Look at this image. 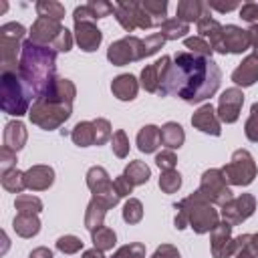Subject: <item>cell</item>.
<instances>
[{
  "label": "cell",
  "instance_id": "6da1fadb",
  "mask_svg": "<svg viewBox=\"0 0 258 258\" xmlns=\"http://www.w3.org/2000/svg\"><path fill=\"white\" fill-rule=\"evenodd\" d=\"M220 83L222 71L212 58L191 54L189 50H179L175 52L157 95H175L185 103H202L216 95Z\"/></svg>",
  "mask_w": 258,
  "mask_h": 258
},
{
  "label": "cell",
  "instance_id": "7a4b0ae2",
  "mask_svg": "<svg viewBox=\"0 0 258 258\" xmlns=\"http://www.w3.org/2000/svg\"><path fill=\"white\" fill-rule=\"evenodd\" d=\"M77 97V87L71 79L56 77L52 87L34 99L28 117L30 123L44 129V131H54L58 129L71 115H73V101Z\"/></svg>",
  "mask_w": 258,
  "mask_h": 258
},
{
  "label": "cell",
  "instance_id": "3957f363",
  "mask_svg": "<svg viewBox=\"0 0 258 258\" xmlns=\"http://www.w3.org/2000/svg\"><path fill=\"white\" fill-rule=\"evenodd\" d=\"M18 75L30 89L34 99L44 95L56 81V50L32 42L30 38L22 42Z\"/></svg>",
  "mask_w": 258,
  "mask_h": 258
},
{
  "label": "cell",
  "instance_id": "277c9868",
  "mask_svg": "<svg viewBox=\"0 0 258 258\" xmlns=\"http://www.w3.org/2000/svg\"><path fill=\"white\" fill-rule=\"evenodd\" d=\"M173 208L177 210L175 220H173V224H175L177 230H183V228L189 226L196 234H208L220 222L218 210L200 191L189 194L187 198H183L181 202H177Z\"/></svg>",
  "mask_w": 258,
  "mask_h": 258
},
{
  "label": "cell",
  "instance_id": "5b68a950",
  "mask_svg": "<svg viewBox=\"0 0 258 258\" xmlns=\"http://www.w3.org/2000/svg\"><path fill=\"white\" fill-rule=\"evenodd\" d=\"M34 95L30 93V89L24 85V81L20 79L18 73H2L0 75V107L6 115H14V117H22L28 115L30 111V103Z\"/></svg>",
  "mask_w": 258,
  "mask_h": 258
},
{
  "label": "cell",
  "instance_id": "8992f818",
  "mask_svg": "<svg viewBox=\"0 0 258 258\" xmlns=\"http://www.w3.org/2000/svg\"><path fill=\"white\" fill-rule=\"evenodd\" d=\"M30 40L42 46H50L56 52H69L73 48V32L60 22L38 16L30 26Z\"/></svg>",
  "mask_w": 258,
  "mask_h": 258
},
{
  "label": "cell",
  "instance_id": "52a82bcc",
  "mask_svg": "<svg viewBox=\"0 0 258 258\" xmlns=\"http://www.w3.org/2000/svg\"><path fill=\"white\" fill-rule=\"evenodd\" d=\"M26 28L20 22H6L0 26V67L2 73H18V52H22V38Z\"/></svg>",
  "mask_w": 258,
  "mask_h": 258
},
{
  "label": "cell",
  "instance_id": "ba28073f",
  "mask_svg": "<svg viewBox=\"0 0 258 258\" xmlns=\"http://www.w3.org/2000/svg\"><path fill=\"white\" fill-rule=\"evenodd\" d=\"M113 14H115V20L127 32H133L137 28L147 30V28L157 26L155 20L149 16V12L143 8L141 0H121V2L115 4V12Z\"/></svg>",
  "mask_w": 258,
  "mask_h": 258
},
{
  "label": "cell",
  "instance_id": "9c48e42d",
  "mask_svg": "<svg viewBox=\"0 0 258 258\" xmlns=\"http://www.w3.org/2000/svg\"><path fill=\"white\" fill-rule=\"evenodd\" d=\"M256 161L248 149H236L230 163L222 167V175L230 185H250L256 177Z\"/></svg>",
  "mask_w": 258,
  "mask_h": 258
},
{
  "label": "cell",
  "instance_id": "30bf717a",
  "mask_svg": "<svg viewBox=\"0 0 258 258\" xmlns=\"http://www.w3.org/2000/svg\"><path fill=\"white\" fill-rule=\"evenodd\" d=\"M198 191L214 206H226L230 200H232V189L228 187V181L226 177L222 175V169H206L202 173V179H200V187Z\"/></svg>",
  "mask_w": 258,
  "mask_h": 258
},
{
  "label": "cell",
  "instance_id": "8fae6325",
  "mask_svg": "<svg viewBox=\"0 0 258 258\" xmlns=\"http://www.w3.org/2000/svg\"><path fill=\"white\" fill-rule=\"evenodd\" d=\"M252 46L250 40V30H244L236 24H226L222 26L220 38L212 44V50L220 54H242Z\"/></svg>",
  "mask_w": 258,
  "mask_h": 258
},
{
  "label": "cell",
  "instance_id": "7c38bea8",
  "mask_svg": "<svg viewBox=\"0 0 258 258\" xmlns=\"http://www.w3.org/2000/svg\"><path fill=\"white\" fill-rule=\"evenodd\" d=\"M107 58L115 67H125L129 62L145 58L143 56V38H137L131 34V36L111 42V46L107 48Z\"/></svg>",
  "mask_w": 258,
  "mask_h": 258
},
{
  "label": "cell",
  "instance_id": "4fadbf2b",
  "mask_svg": "<svg viewBox=\"0 0 258 258\" xmlns=\"http://www.w3.org/2000/svg\"><path fill=\"white\" fill-rule=\"evenodd\" d=\"M87 187L91 189L93 198L105 202L109 208H115L119 204V194L115 191V185L107 173L105 167L101 165H93L89 171H87Z\"/></svg>",
  "mask_w": 258,
  "mask_h": 258
},
{
  "label": "cell",
  "instance_id": "5bb4252c",
  "mask_svg": "<svg viewBox=\"0 0 258 258\" xmlns=\"http://www.w3.org/2000/svg\"><path fill=\"white\" fill-rule=\"evenodd\" d=\"M254 210H256V198L252 194H242L238 198H232L226 206H222L220 214L228 224L238 226V224L246 222L254 214Z\"/></svg>",
  "mask_w": 258,
  "mask_h": 258
},
{
  "label": "cell",
  "instance_id": "9a60e30c",
  "mask_svg": "<svg viewBox=\"0 0 258 258\" xmlns=\"http://www.w3.org/2000/svg\"><path fill=\"white\" fill-rule=\"evenodd\" d=\"M171 62H173V58L167 56V54H163L153 64H145L143 71H141V75H139V85L147 93H159V89H161V85L165 81V75H167Z\"/></svg>",
  "mask_w": 258,
  "mask_h": 258
},
{
  "label": "cell",
  "instance_id": "2e32d148",
  "mask_svg": "<svg viewBox=\"0 0 258 258\" xmlns=\"http://www.w3.org/2000/svg\"><path fill=\"white\" fill-rule=\"evenodd\" d=\"M242 105H244V93L240 87H230L226 89L220 99H218V119L224 121V123H236L238 117H240V111H242Z\"/></svg>",
  "mask_w": 258,
  "mask_h": 258
},
{
  "label": "cell",
  "instance_id": "e0dca14e",
  "mask_svg": "<svg viewBox=\"0 0 258 258\" xmlns=\"http://www.w3.org/2000/svg\"><path fill=\"white\" fill-rule=\"evenodd\" d=\"M232 224L226 220L218 222V226L212 230V256L214 258H230L236 254V238H232Z\"/></svg>",
  "mask_w": 258,
  "mask_h": 258
},
{
  "label": "cell",
  "instance_id": "ac0fdd59",
  "mask_svg": "<svg viewBox=\"0 0 258 258\" xmlns=\"http://www.w3.org/2000/svg\"><path fill=\"white\" fill-rule=\"evenodd\" d=\"M75 40L81 50L85 52H95L103 40V32L97 28L93 20H83L75 22Z\"/></svg>",
  "mask_w": 258,
  "mask_h": 258
},
{
  "label": "cell",
  "instance_id": "d6986e66",
  "mask_svg": "<svg viewBox=\"0 0 258 258\" xmlns=\"http://www.w3.org/2000/svg\"><path fill=\"white\" fill-rule=\"evenodd\" d=\"M191 125L196 129H200L202 133H208V135H214L218 137L222 133V125H220V119H218V113L216 109L212 107V103H204L194 115H191Z\"/></svg>",
  "mask_w": 258,
  "mask_h": 258
},
{
  "label": "cell",
  "instance_id": "ffe728a7",
  "mask_svg": "<svg viewBox=\"0 0 258 258\" xmlns=\"http://www.w3.org/2000/svg\"><path fill=\"white\" fill-rule=\"evenodd\" d=\"M24 183L32 191H44L54 183V169L50 165H32L24 171Z\"/></svg>",
  "mask_w": 258,
  "mask_h": 258
},
{
  "label": "cell",
  "instance_id": "44dd1931",
  "mask_svg": "<svg viewBox=\"0 0 258 258\" xmlns=\"http://www.w3.org/2000/svg\"><path fill=\"white\" fill-rule=\"evenodd\" d=\"M232 81L236 87H252L258 81V56L252 52L248 54L232 73Z\"/></svg>",
  "mask_w": 258,
  "mask_h": 258
},
{
  "label": "cell",
  "instance_id": "7402d4cb",
  "mask_svg": "<svg viewBox=\"0 0 258 258\" xmlns=\"http://www.w3.org/2000/svg\"><path fill=\"white\" fill-rule=\"evenodd\" d=\"M210 14V6L208 2H202V0H179L177 2V10H175V16L177 20L189 24V22H200L204 16Z\"/></svg>",
  "mask_w": 258,
  "mask_h": 258
},
{
  "label": "cell",
  "instance_id": "603a6c76",
  "mask_svg": "<svg viewBox=\"0 0 258 258\" xmlns=\"http://www.w3.org/2000/svg\"><path fill=\"white\" fill-rule=\"evenodd\" d=\"M111 91L119 101H133L137 97V91H139V81L129 73L117 75L111 81Z\"/></svg>",
  "mask_w": 258,
  "mask_h": 258
},
{
  "label": "cell",
  "instance_id": "cb8c5ba5",
  "mask_svg": "<svg viewBox=\"0 0 258 258\" xmlns=\"http://www.w3.org/2000/svg\"><path fill=\"white\" fill-rule=\"evenodd\" d=\"M26 139H28V131L22 121L16 119V121H8L4 125V145L6 147L20 151L26 145Z\"/></svg>",
  "mask_w": 258,
  "mask_h": 258
},
{
  "label": "cell",
  "instance_id": "d4e9b609",
  "mask_svg": "<svg viewBox=\"0 0 258 258\" xmlns=\"http://www.w3.org/2000/svg\"><path fill=\"white\" fill-rule=\"evenodd\" d=\"M161 145V127L145 125L137 133V149L141 153H153Z\"/></svg>",
  "mask_w": 258,
  "mask_h": 258
},
{
  "label": "cell",
  "instance_id": "484cf974",
  "mask_svg": "<svg viewBox=\"0 0 258 258\" xmlns=\"http://www.w3.org/2000/svg\"><path fill=\"white\" fill-rule=\"evenodd\" d=\"M107 210L109 206L97 198H91V202L87 204V210H85V228L89 232H95L97 228L103 226L105 222V216H107Z\"/></svg>",
  "mask_w": 258,
  "mask_h": 258
},
{
  "label": "cell",
  "instance_id": "4316f807",
  "mask_svg": "<svg viewBox=\"0 0 258 258\" xmlns=\"http://www.w3.org/2000/svg\"><path fill=\"white\" fill-rule=\"evenodd\" d=\"M12 228L20 238H32L40 232V220L38 214H16L12 220Z\"/></svg>",
  "mask_w": 258,
  "mask_h": 258
},
{
  "label": "cell",
  "instance_id": "83f0119b",
  "mask_svg": "<svg viewBox=\"0 0 258 258\" xmlns=\"http://www.w3.org/2000/svg\"><path fill=\"white\" fill-rule=\"evenodd\" d=\"M185 141V133H183V127L175 121H167L163 127H161V145H165L167 149H179Z\"/></svg>",
  "mask_w": 258,
  "mask_h": 258
},
{
  "label": "cell",
  "instance_id": "f1b7e54d",
  "mask_svg": "<svg viewBox=\"0 0 258 258\" xmlns=\"http://www.w3.org/2000/svg\"><path fill=\"white\" fill-rule=\"evenodd\" d=\"M123 175H125L133 185H143V183L149 181V177H151V169H149V165H147L145 161H141V159H133V161L127 163Z\"/></svg>",
  "mask_w": 258,
  "mask_h": 258
},
{
  "label": "cell",
  "instance_id": "f546056e",
  "mask_svg": "<svg viewBox=\"0 0 258 258\" xmlns=\"http://www.w3.org/2000/svg\"><path fill=\"white\" fill-rule=\"evenodd\" d=\"M71 139L79 147L95 145V127H93V121H79L73 127V131H71Z\"/></svg>",
  "mask_w": 258,
  "mask_h": 258
},
{
  "label": "cell",
  "instance_id": "4dcf8cb0",
  "mask_svg": "<svg viewBox=\"0 0 258 258\" xmlns=\"http://www.w3.org/2000/svg\"><path fill=\"white\" fill-rule=\"evenodd\" d=\"M236 258H258V232L236 238Z\"/></svg>",
  "mask_w": 258,
  "mask_h": 258
},
{
  "label": "cell",
  "instance_id": "1f68e13d",
  "mask_svg": "<svg viewBox=\"0 0 258 258\" xmlns=\"http://www.w3.org/2000/svg\"><path fill=\"white\" fill-rule=\"evenodd\" d=\"M189 32V24L177 20V18H167L161 26H159V34L165 40H177V38H185V34Z\"/></svg>",
  "mask_w": 258,
  "mask_h": 258
},
{
  "label": "cell",
  "instance_id": "d6a6232c",
  "mask_svg": "<svg viewBox=\"0 0 258 258\" xmlns=\"http://www.w3.org/2000/svg\"><path fill=\"white\" fill-rule=\"evenodd\" d=\"M91 240H93V248H97L101 252H107V250H113V246L117 242V234L111 228L101 226L95 232H91Z\"/></svg>",
  "mask_w": 258,
  "mask_h": 258
},
{
  "label": "cell",
  "instance_id": "836d02e7",
  "mask_svg": "<svg viewBox=\"0 0 258 258\" xmlns=\"http://www.w3.org/2000/svg\"><path fill=\"white\" fill-rule=\"evenodd\" d=\"M34 8H36L38 16H42V18H50L56 22H60L64 18V6L56 0H38Z\"/></svg>",
  "mask_w": 258,
  "mask_h": 258
},
{
  "label": "cell",
  "instance_id": "e575fe53",
  "mask_svg": "<svg viewBox=\"0 0 258 258\" xmlns=\"http://www.w3.org/2000/svg\"><path fill=\"white\" fill-rule=\"evenodd\" d=\"M222 26L224 24H220L216 18H212V14H208V16H204L200 22H198V36H202V38H210V46L220 38V32H222Z\"/></svg>",
  "mask_w": 258,
  "mask_h": 258
},
{
  "label": "cell",
  "instance_id": "d590c367",
  "mask_svg": "<svg viewBox=\"0 0 258 258\" xmlns=\"http://www.w3.org/2000/svg\"><path fill=\"white\" fill-rule=\"evenodd\" d=\"M2 187L6 189V191H10V194H22V189L26 187V183H24V171H20V169H10V171H6V173H2Z\"/></svg>",
  "mask_w": 258,
  "mask_h": 258
},
{
  "label": "cell",
  "instance_id": "8d00e7d4",
  "mask_svg": "<svg viewBox=\"0 0 258 258\" xmlns=\"http://www.w3.org/2000/svg\"><path fill=\"white\" fill-rule=\"evenodd\" d=\"M14 208L18 210V214H40L42 212V202L36 196L18 194L16 200H14Z\"/></svg>",
  "mask_w": 258,
  "mask_h": 258
},
{
  "label": "cell",
  "instance_id": "74e56055",
  "mask_svg": "<svg viewBox=\"0 0 258 258\" xmlns=\"http://www.w3.org/2000/svg\"><path fill=\"white\" fill-rule=\"evenodd\" d=\"M143 2V8L149 12V16L155 20V24L157 26H161L167 18H165V14H167V2L165 0H141Z\"/></svg>",
  "mask_w": 258,
  "mask_h": 258
},
{
  "label": "cell",
  "instance_id": "f35d334b",
  "mask_svg": "<svg viewBox=\"0 0 258 258\" xmlns=\"http://www.w3.org/2000/svg\"><path fill=\"white\" fill-rule=\"evenodd\" d=\"M183 44L185 48H189L191 54H198V56H204V58H212V46L210 42H206V38L202 36H187L183 38Z\"/></svg>",
  "mask_w": 258,
  "mask_h": 258
},
{
  "label": "cell",
  "instance_id": "ab89813d",
  "mask_svg": "<svg viewBox=\"0 0 258 258\" xmlns=\"http://www.w3.org/2000/svg\"><path fill=\"white\" fill-rule=\"evenodd\" d=\"M179 187H181V175H179V171H175V169L161 171L159 189H161L163 194H175Z\"/></svg>",
  "mask_w": 258,
  "mask_h": 258
},
{
  "label": "cell",
  "instance_id": "60d3db41",
  "mask_svg": "<svg viewBox=\"0 0 258 258\" xmlns=\"http://www.w3.org/2000/svg\"><path fill=\"white\" fill-rule=\"evenodd\" d=\"M143 218V204L137 198H127L123 206V220L127 224H139Z\"/></svg>",
  "mask_w": 258,
  "mask_h": 258
},
{
  "label": "cell",
  "instance_id": "b9f144b4",
  "mask_svg": "<svg viewBox=\"0 0 258 258\" xmlns=\"http://www.w3.org/2000/svg\"><path fill=\"white\" fill-rule=\"evenodd\" d=\"M111 149L119 159H125L129 155V137L123 129H117L111 137Z\"/></svg>",
  "mask_w": 258,
  "mask_h": 258
},
{
  "label": "cell",
  "instance_id": "7bdbcfd3",
  "mask_svg": "<svg viewBox=\"0 0 258 258\" xmlns=\"http://www.w3.org/2000/svg\"><path fill=\"white\" fill-rule=\"evenodd\" d=\"M83 246H85V242L81 240V238H77V236H73V234H67V236H60L58 240H56V250L58 252H62V254H77L79 250H83Z\"/></svg>",
  "mask_w": 258,
  "mask_h": 258
},
{
  "label": "cell",
  "instance_id": "ee69618b",
  "mask_svg": "<svg viewBox=\"0 0 258 258\" xmlns=\"http://www.w3.org/2000/svg\"><path fill=\"white\" fill-rule=\"evenodd\" d=\"M93 127H95V145H105L107 141H111V137H113L111 123L105 117L93 119Z\"/></svg>",
  "mask_w": 258,
  "mask_h": 258
},
{
  "label": "cell",
  "instance_id": "f6af8a7d",
  "mask_svg": "<svg viewBox=\"0 0 258 258\" xmlns=\"http://www.w3.org/2000/svg\"><path fill=\"white\" fill-rule=\"evenodd\" d=\"M109 258H145V244L141 242H129L113 252Z\"/></svg>",
  "mask_w": 258,
  "mask_h": 258
},
{
  "label": "cell",
  "instance_id": "bcb514c9",
  "mask_svg": "<svg viewBox=\"0 0 258 258\" xmlns=\"http://www.w3.org/2000/svg\"><path fill=\"white\" fill-rule=\"evenodd\" d=\"M244 133H246V139H248V141L258 143V101L252 103V107H250V115H248V119H246Z\"/></svg>",
  "mask_w": 258,
  "mask_h": 258
},
{
  "label": "cell",
  "instance_id": "7dc6e473",
  "mask_svg": "<svg viewBox=\"0 0 258 258\" xmlns=\"http://www.w3.org/2000/svg\"><path fill=\"white\" fill-rule=\"evenodd\" d=\"M87 6H89V10L93 12V16H95L97 20H99V18H105V16H109V14L115 12V4L105 2V0H91Z\"/></svg>",
  "mask_w": 258,
  "mask_h": 258
},
{
  "label": "cell",
  "instance_id": "c3c4849f",
  "mask_svg": "<svg viewBox=\"0 0 258 258\" xmlns=\"http://www.w3.org/2000/svg\"><path fill=\"white\" fill-rule=\"evenodd\" d=\"M163 44H165V38H163L159 32L145 36V38H143V56H151V54H155Z\"/></svg>",
  "mask_w": 258,
  "mask_h": 258
},
{
  "label": "cell",
  "instance_id": "681fc988",
  "mask_svg": "<svg viewBox=\"0 0 258 258\" xmlns=\"http://www.w3.org/2000/svg\"><path fill=\"white\" fill-rule=\"evenodd\" d=\"M16 167V151L2 145L0 147V173H6Z\"/></svg>",
  "mask_w": 258,
  "mask_h": 258
},
{
  "label": "cell",
  "instance_id": "f907efd6",
  "mask_svg": "<svg viewBox=\"0 0 258 258\" xmlns=\"http://www.w3.org/2000/svg\"><path fill=\"white\" fill-rule=\"evenodd\" d=\"M155 163L161 171H167V169H175V163H177V157L171 149H163L161 153L155 155Z\"/></svg>",
  "mask_w": 258,
  "mask_h": 258
},
{
  "label": "cell",
  "instance_id": "816d5d0a",
  "mask_svg": "<svg viewBox=\"0 0 258 258\" xmlns=\"http://www.w3.org/2000/svg\"><path fill=\"white\" fill-rule=\"evenodd\" d=\"M240 18L246 20L250 26H258V4L256 2H246L240 6Z\"/></svg>",
  "mask_w": 258,
  "mask_h": 258
},
{
  "label": "cell",
  "instance_id": "f5cc1de1",
  "mask_svg": "<svg viewBox=\"0 0 258 258\" xmlns=\"http://www.w3.org/2000/svg\"><path fill=\"white\" fill-rule=\"evenodd\" d=\"M113 185H115V191L119 194V198H129V194L133 191V183H131L123 173H121L119 177H115Z\"/></svg>",
  "mask_w": 258,
  "mask_h": 258
},
{
  "label": "cell",
  "instance_id": "db71d44e",
  "mask_svg": "<svg viewBox=\"0 0 258 258\" xmlns=\"http://www.w3.org/2000/svg\"><path fill=\"white\" fill-rule=\"evenodd\" d=\"M151 258H179V250L175 246H171V244H161L151 254Z\"/></svg>",
  "mask_w": 258,
  "mask_h": 258
},
{
  "label": "cell",
  "instance_id": "11a10c76",
  "mask_svg": "<svg viewBox=\"0 0 258 258\" xmlns=\"http://www.w3.org/2000/svg\"><path fill=\"white\" fill-rule=\"evenodd\" d=\"M73 20H75V22H83V20H93V22H95L97 18L93 16V12L89 10V6L85 4V6H77V8H75V12H73Z\"/></svg>",
  "mask_w": 258,
  "mask_h": 258
},
{
  "label": "cell",
  "instance_id": "9f6ffc18",
  "mask_svg": "<svg viewBox=\"0 0 258 258\" xmlns=\"http://www.w3.org/2000/svg\"><path fill=\"white\" fill-rule=\"evenodd\" d=\"M208 6H210V10L214 8V10H218V12H230V10H240V6L242 4H238V2H228V4H224V2H216V0H210L208 2Z\"/></svg>",
  "mask_w": 258,
  "mask_h": 258
},
{
  "label": "cell",
  "instance_id": "6f0895ef",
  "mask_svg": "<svg viewBox=\"0 0 258 258\" xmlns=\"http://www.w3.org/2000/svg\"><path fill=\"white\" fill-rule=\"evenodd\" d=\"M28 258H52V252L48 248H44V246H38L28 254Z\"/></svg>",
  "mask_w": 258,
  "mask_h": 258
},
{
  "label": "cell",
  "instance_id": "680465c9",
  "mask_svg": "<svg viewBox=\"0 0 258 258\" xmlns=\"http://www.w3.org/2000/svg\"><path fill=\"white\" fill-rule=\"evenodd\" d=\"M250 40H252L254 54L258 56V26H250Z\"/></svg>",
  "mask_w": 258,
  "mask_h": 258
},
{
  "label": "cell",
  "instance_id": "91938a15",
  "mask_svg": "<svg viewBox=\"0 0 258 258\" xmlns=\"http://www.w3.org/2000/svg\"><path fill=\"white\" fill-rule=\"evenodd\" d=\"M83 258H105V256H103V252H101V250L91 248V250H85V252H83Z\"/></svg>",
  "mask_w": 258,
  "mask_h": 258
}]
</instances>
